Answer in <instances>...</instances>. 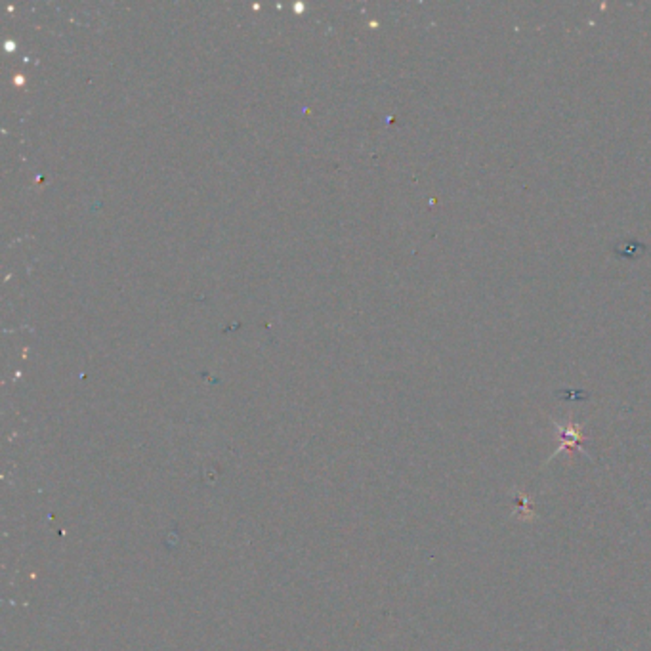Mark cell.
<instances>
[{
	"mask_svg": "<svg viewBox=\"0 0 651 651\" xmlns=\"http://www.w3.org/2000/svg\"><path fill=\"white\" fill-rule=\"evenodd\" d=\"M558 434H560V447L556 449V453L552 455V459L554 456H558L560 453H563L565 449H570V451L580 449V443H583V439H585L583 428L573 422H570L565 428L558 426Z\"/></svg>",
	"mask_w": 651,
	"mask_h": 651,
	"instance_id": "cell-1",
	"label": "cell"
}]
</instances>
